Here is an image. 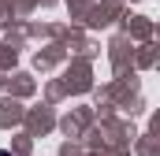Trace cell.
Wrapping results in <instances>:
<instances>
[{
    "label": "cell",
    "mask_w": 160,
    "mask_h": 156,
    "mask_svg": "<svg viewBox=\"0 0 160 156\" xmlns=\"http://www.w3.org/2000/svg\"><path fill=\"white\" fill-rule=\"evenodd\" d=\"M0 156H11V153H4V149H0Z\"/></svg>",
    "instance_id": "6da1fadb"
}]
</instances>
